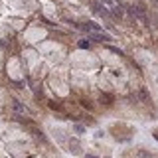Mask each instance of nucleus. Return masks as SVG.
<instances>
[{"label":"nucleus","mask_w":158,"mask_h":158,"mask_svg":"<svg viewBox=\"0 0 158 158\" xmlns=\"http://www.w3.org/2000/svg\"><path fill=\"white\" fill-rule=\"evenodd\" d=\"M93 10H95V12H99L101 16H103V18H111V16H113L111 10H107V8L103 6V4H101L99 0H95V2H93Z\"/></svg>","instance_id":"nucleus-1"},{"label":"nucleus","mask_w":158,"mask_h":158,"mask_svg":"<svg viewBox=\"0 0 158 158\" xmlns=\"http://www.w3.org/2000/svg\"><path fill=\"white\" fill-rule=\"evenodd\" d=\"M14 111L18 113V115H24V113H28V109H26L24 105H22L20 101H14Z\"/></svg>","instance_id":"nucleus-2"},{"label":"nucleus","mask_w":158,"mask_h":158,"mask_svg":"<svg viewBox=\"0 0 158 158\" xmlns=\"http://www.w3.org/2000/svg\"><path fill=\"white\" fill-rule=\"evenodd\" d=\"M69 150H71L73 154H79L81 146H77V140H69Z\"/></svg>","instance_id":"nucleus-3"},{"label":"nucleus","mask_w":158,"mask_h":158,"mask_svg":"<svg viewBox=\"0 0 158 158\" xmlns=\"http://www.w3.org/2000/svg\"><path fill=\"white\" fill-rule=\"evenodd\" d=\"M91 40H95V42H109V38L103 36V34H91Z\"/></svg>","instance_id":"nucleus-4"},{"label":"nucleus","mask_w":158,"mask_h":158,"mask_svg":"<svg viewBox=\"0 0 158 158\" xmlns=\"http://www.w3.org/2000/svg\"><path fill=\"white\" fill-rule=\"evenodd\" d=\"M138 97L142 99V101H148V99H150V97H148V91H146L144 87H142V89H138Z\"/></svg>","instance_id":"nucleus-5"},{"label":"nucleus","mask_w":158,"mask_h":158,"mask_svg":"<svg viewBox=\"0 0 158 158\" xmlns=\"http://www.w3.org/2000/svg\"><path fill=\"white\" fill-rule=\"evenodd\" d=\"M101 101H103L105 105H109V103H113V95H103V97H101Z\"/></svg>","instance_id":"nucleus-6"},{"label":"nucleus","mask_w":158,"mask_h":158,"mask_svg":"<svg viewBox=\"0 0 158 158\" xmlns=\"http://www.w3.org/2000/svg\"><path fill=\"white\" fill-rule=\"evenodd\" d=\"M79 47H81V50H87V47H89V42H87V40H81V42H79Z\"/></svg>","instance_id":"nucleus-7"},{"label":"nucleus","mask_w":158,"mask_h":158,"mask_svg":"<svg viewBox=\"0 0 158 158\" xmlns=\"http://www.w3.org/2000/svg\"><path fill=\"white\" fill-rule=\"evenodd\" d=\"M73 129H75V132H79V134H81V132H85V126H81V125H75Z\"/></svg>","instance_id":"nucleus-8"},{"label":"nucleus","mask_w":158,"mask_h":158,"mask_svg":"<svg viewBox=\"0 0 158 158\" xmlns=\"http://www.w3.org/2000/svg\"><path fill=\"white\" fill-rule=\"evenodd\" d=\"M138 154H140V156H144V158H148V156H150V154H148V152H146V150H140V152H138Z\"/></svg>","instance_id":"nucleus-9"},{"label":"nucleus","mask_w":158,"mask_h":158,"mask_svg":"<svg viewBox=\"0 0 158 158\" xmlns=\"http://www.w3.org/2000/svg\"><path fill=\"white\" fill-rule=\"evenodd\" d=\"M85 158H97V156H93V154H87V156Z\"/></svg>","instance_id":"nucleus-10"},{"label":"nucleus","mask_w":158,"mask_h":158,"mask_svg":"<svg viewBox=\"0 0 158 158\" xmlns=\"http://www.w3.org/2000/svg\"><path fill=\"white\" fill-rule=\"evenodd\" d=\"M154 138H156V140H158V132H154Z\"/></svg>","instance_id":"nucleus-11"},{"label":"nucleus","mask_w":158,"mask_h":158,"mask_svg":"<svg viewBox=\"0 0 158 158\" xmlns=\"http://www.w3.org/2000/svg\"><path fill=\"white\" fill-rule=\"evenodd\" d=\"M152 2H156V4H158V0H152Z\"/></svg>","instance_id":"nucleus-12"}]
</instances>
